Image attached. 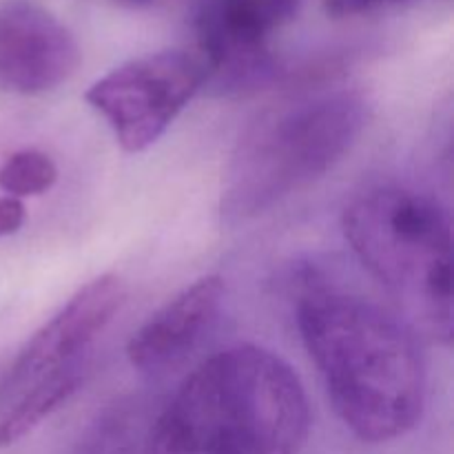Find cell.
<instances>
[{"label": "cell", "instance_id": "9", "mask_svg": "<svg viewBox=\"0 0 454 454\" xmlns=\"http://www.w3.org/2000/svg\"><path fill=\"white\" fill-rule=\"evenodd\" d=\"M224 300V282L217 275L198 279L131 335L127 357L146 375H164L180 366L215 326Z\"/></svg>", "mask_w": 454, "mask_h": 454}, {"label": "cell", "instance_id": "5", "mask_svg": "<svg viewBox=\"0 0 454 454\" xmlns=\"http://www.w3.org/2000/svg\"><path fill=\"white\" fill-rule=\"evenodd\" d=\"M208 82L198 51L164 49L115 67L84 93L129 153H140L164 136Z\"/></svg>", "mask_w": 454, "mask_h": 454}, {"label": "cell", "instance_id": "14", "mask_svg": "<svg viewBox=\"0 0 454 454\" xmlns=\"http://www.w3.org/2000/svg\"><path fill=\"white\" fill-rule=\"evenodd\" d=\"M118 4H127V7H149V4H155L158 0H114Z\"/></svg>", "mask_w": 454, "mask_h": 454}, {"label": "cell", "instance_id": "3", "mask_svg": "<svg viewBox=\"0 0 454 454\" xmlns=\"http://www.w3.org/2000/svg\"><path fill=\"white\" fill-rule=\"evenodd\" d=\"M368 124V102L348 87L295 93L255 115L222 180V217L253 220L326 176Z\"/></svg>", "mask_w": 454, "mask_h": 454}, {"label": "cell", "instance_id": "13", "mask_svg": "<svg viewBox=\"0 0 454 454\" xmlns=\"http://www.w3.org/2000/svg\"><path fill=\"white\" fill-rule=\"evenodd\" d=\"M25 204L12 195H0V239L18 233L25 224Z\"/></svg>", "mask_w": 454, "mask_h": 454}, {"label": "cell", "instance_id": "7", "mask_svg": "<svg viewBox=\"0 0 454 454\" xmlns=\"http://www.w3.org/2000/svg\"><path fill=\"white\" fill-rule=\"evenodd\" d=\"M124 301V284L118 275H100L84 284L29 341L0 377V408L56 372L89 368L98 337L114 322Z\"/></svg>", "mask_w": 454, "mask_h": 454}, {"label": "cell", "instance_id": "2", "mask_svg": "<svg viewBox=\"0 0 454 454\" xmlns=\"http://www.w3.org/2000/svg\"><path fill=\"white\" fill-rule=\"evenodd\" d=\"M310 408L273 350L239 344L204 359L155 408L145 454H300Z\"/></svg>", "mask_w": 454, "mask_h": 454}, {"label": "cell", "instance_id": "4", "mask_svg": "<svg viewBox=\"0 0 454 454\" xmlns=\"http://www.w3.org/2000/svg\"><path fill=\"white\" fill-rule=\"evenodd\" d=\"M344 235L406 322L450 344L452 226L442 202L415 189L380 186L346 207Z\"/></svg>", "mask_w": 454, "mask_h": 454}, {"label": "cell", "instance_id": "15", "mask_svg": "<svg viewBox=\"0 0 454 454\" xmlns=\"http://www.w3.org/2000/svg\"><path fill=\"white\" fill-rule=\"evenodd\" d=\"M0 377H3V372H0Z\"/></svg>", "mask_w": 454, "mask_h": 454}, {"label": "cell", "instance_id": "11", "mask_svg": "<svg viewBox=\"0 0 454 454\" xmlns=\"http://www.w3.org/2000/svg\"><path fill=\"white\" fill-rule=\"evenodd\" d=\"M58 167L38 149H22L0 164V189L12 198L43 195L56 184Z\"/></svg>", "mask_w": 454, "mask_h": 454}, {"label": "cell", "instance_id": "12", "mask_svg": "<svg viewBox=\"0 0 454 454\" xmlns=\"http://www.w3.org/2000/svg\"><path fill=\"white\" fill-rule=\"evenodd\" d=\"M399 3H408V0H324V7H326L328 16L333 18H350Z\"/></svg>", "mask_w": 454, "mask_h": 454}, {"label": "cell", "instance_id": "6", "mask_svg": "<svg viewBox=\"0 0 454 454\" xmlns=\"http://www.w3.org/2000/svg\"><path fill=\"white\" fill-rule=\"evenodd\" d=\"M301 0H202L195 16L200 58L222 96L264 87L278 75L270 38Z\"/></svg>", "mask_w": 454, "mask_h": 454}, {"label": "cell", "instance_id": "1", "mask_svg": "<svg viewBox=\"0 0 454 454\" xmlns=\"http://www.w3.org/2000/svg\"><path fill=\"white\" fill-rule=\"evenodd\" d=\"M297 328L346 428L368 443L403 437L426 406L417 331L380 301L315 279L297 301Z\"/></svg>", "mask_w": 454, "mask_h": 454}, {"label": "cell", "instance_id": "8", "mask_svg": "<svg viewBox=\"0 0 454 454\" xmlns=\"http://www.w3.org/2000/svg\"><path fill=\"white\" fill-rule=\"evenodd\" d=\"M78 67V40L49 9L31 0L0 3V91L43 96Z\"/></svg>", "mask_w": 454, "mask_h": 454}, {"label": "cell", "instance_id": "10", "mask_svg": "<svg viewBox=\"0 0 454 454\" xmlns=\"http://www.w3.org/2000/svg\"><path fill=\"white\" fill-rule=\"evenodd\" d=\"M153 412L149 403H118L91 426L80 454H145Z\"/></svg>", "mask_w": 454, "mask_h": 454}]
</instances>
